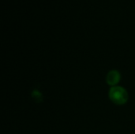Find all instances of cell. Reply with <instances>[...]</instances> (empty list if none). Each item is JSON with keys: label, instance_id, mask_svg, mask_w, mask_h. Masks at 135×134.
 I'll return each mask as SVG.
<instances>
[{"label": "cell", "instance_id": "obj_1", "mask_svg": "<svg viewBox=\"0 0 135 134\" xmlns=\"http://www.w3.org/2000/svg\"><path fill=\"white\" fill-rule=\"evenodd\" d=\"M109 98L116 105H123L127 103L129 96L127 91L121 86L112 87L109 91Z\"/></svg>", "mask_w": 135, "mask_h": 134}, {"label": "cell", "instance_id": "obj_2", "mask_svg": "<svg viewBox=\"0 0 135 134\" xmlns=\"http://www.w3.org/2000/svg\"><path fill=\"white\" fill-rule=\"evenodd\" d=\"M120 80H121V74L116 70H113L109 71L108 73L107 74V77H106L107 84L111 85L112 87L117 86V85L119 84Z\"/></svg>", "mask_w": 135, "mask_h": 134}, {"label": "cell", "instance_id": "obj_3", "mask_svg": "<svg viewBox=\"0 0 135 134\" xmlns=\"http://www.w3.org/2000/svg\"><path fill=\"white\" fill-rule=\"evenodd\" d=\"M32 98L36 101V102H41L42 100H43V96L41 95V93L37 91V90H34L32 92Z\"/></svg>", "mask_w": 135, "mask_h": 134}]
</instances>
